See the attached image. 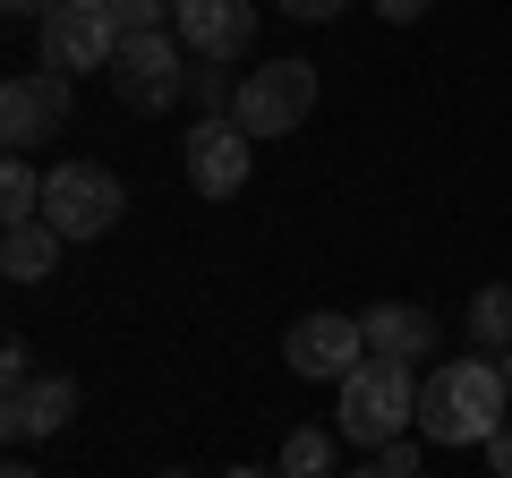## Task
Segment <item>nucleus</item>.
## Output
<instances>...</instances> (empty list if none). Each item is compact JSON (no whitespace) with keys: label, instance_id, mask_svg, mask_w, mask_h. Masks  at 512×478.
Returning <instances> with one entry per match:
<instances>
[{"label":"nucleus","instance_id":"f257e3e1","mask_svg":"<svg viewBox=\"0 0 512 478\" xmlns=\"http://www.w3.org/2000/svg\"><path fill=\"white\" fill-rule=\"evenodd\" d=\"M512 419V393L495 359H444L419 376V436L427 444H487Z\"/></svg>","mask_w":512,"mask_h":478},{"label":"nucleus","instance_id":"f03ea898","mask_svg":"<svg viewBox=\"0 0 512 478\" xmlns=\"http://www.w3.org/2000/svg\"><path fill=\"white\" fill-rule=\"evenodd\" d=\"M333 393H342V410H333V436H342V444L384 453V444H402V427H419V376L393 368V359L350 368Z\"/></svg>","mask_w":512,"mask_h":478},{"label":"nucleus","instance_id":"7ed1b4c3","mask_svg":"<svg viewBox=\"0 0 512 478\" xmlns=\"http://www.w3.org/2000/svg\"><path fill=\"white\" fill-rule=\"evenodd\" d=\"M308 111H316V69H308V60H256V69L239 77L231 120L248 137H291Z\"/></svg>","mask_w":512,"mask_h":478},{"label":"nucleus","instance_id":"20e7f679","mask_svg":"<svg viewBox=\"0 0 512 478\" xmlns=\"http://www.w3.org/2000/svg\"><path fill=\"white\" fill-rule=\"evenodd\" d=\"M120 205H128L120 171H103V163H52V188H43V222H52L60 239H103L111 222H120Z\"/></svg>","mask_w":512,"mask_h":478},{"label":"nucleus","instance_id":"39448f33","mask_svg":"<svg viewBox=\"0 0 512 478\" xmlns=\"http://www.w3.org/2000/svg\"><path fill=\"white\" fill-rule=\"evenodd\" d=\"M111 86H120L128 111H171L188 94V43L180 35H120Z\"/></svg>","mask_w":512,"mask_h":478},{"label":"nucleus","instance_id":"423d86ee","mask_svg":"<svg viewBox=\"0 0 512 478\" xmlns=\"http://www.w3.org/2000/svg\"><path fill=\"white\" fill-rule=\"evenodd\" d=\"M120 60V18H111V0H60L52 18H43V69L77 77V69H111Z\"/></svg>","mask_w":512,"mask_h":478},{"label":"nucleus","instance_id":"0eeeda50","mask_svg":"<svg viewBox=\"0 0 512 478\" xmlns=\"http://www.w3.org/2000/svg\"><path fill=\"white\" fill-rule=\"evenodd\" d=\"M60 120H69V77L60 69H18L0 86V146L9 154H35Z\"/></svg>","mask_w":512,"mask_h":478},{"label":"nucleus","instance_id":"6e6552de","mask_svg":"<svg viewBox=\"0 0 512 478\" xmlns=\"http://www.w3.org/2000/svg\"><path fill=\"white\" fill-rule=\"evenodd\" d=\"M282 359H291L299 376H316V385H342L350 368H367V333H359V316L316 308V316H299V325L282 333Z\"/></svg>","mask_w":512,"mask_h":478},{"label":"nucleus","instance_id":"1a4fd4ad","mask_svg":"<svg viewBox=\"0 0 512 478\" xmlns=\"http://www.w3.org/2000/svg\"><path fill=\"white\" fill-rule=\"evenodd\" d=\"M248 163H256V137L239 120H197L188 129V188L197 197H239L248 188Z\"/></svg>","mask_w":512,"mask_h":478},{"label":"nucleus","instance_id":"9d476101","mask_svg":"<svg viewBox=\"0 0 512 478\" xmlns=\"http://www.w3.org/2000/svg\"><path fill=\"white\" fill-rule=\"evenodd\" d=\"M171 35H180L188 52H205V60H239L256 43V0H180Z\"/></svg>","mask_w":512,"mask_h":478},{"label":"nucleus","instance_id":"9b49d317","mask_svg":"<svg viewBox=\"0 0 512 478\" xmlns=\"http://www.w3.org/2000/svg\"><path fill=\"white\" fill-rule=\"evenodd\" d=\"M69 419H77V385H69V376H26V385H9V410H0V427H9V444L60 436Z\"/></svg>","mask_w":512,"mask_h":478},{"label":"nucleus","instance_id":"f8f14e48","mask_svg":"<svg viewBox=\"0 0 512 478\" xmlns=\"http://www.w3.org/2000/svg\"><path fill=\"white\" fill-rule=\"evenodd\" d=\"M359 333H367V359H393V368H427L436 359V316L427 308H367L359 316Z\"/></svg>","mask_w":512,"mask_h":478},{"label":"nucleus","instance_id":"ddd939ff","mask_svg":"<svg viewBox=\"0 0 512 478\" xmlns=\"http://www.w3.org/2000/svg\"><path fill=\"white\" fill-rule=\"evenodd\" d=\"M60 248H69V239H60L52 222H18V231L0 239V274L9 282H43V274H60Z\"/></svg>","mask_w":512,"mask_h":478},{"label":"nucleus","instance_id":"4468645a","mask_svg":"<svg viewBox=\"0 0 512 478\" xmlns=\"http://www.w3.org/2000/svg\"><path fill=\"white\" fill-rule=\"evenodd\" d=\"M274 470L282 478H342V436H325V427H291Z\"/></svg>","mask_w":512,"mask_h":478},{"label":"nucleus","instance_id":"2eb2a0df","mask_svg":"<svg viewBox=\"0 0 512 478\" xmlns=\"http://www.w3.org/2000/svg\"><path fill=\"white\" fill-rule=\"evenodd\" d=\"M470 342L478 359H512V282H487L470 299Z\"/></svg>","mask_w":512,"mask_h":478},{"label":"nucleus","instance_id":"dca6fc26","mask_svg":"<svg viewBox=\"0 0 512 478\" xmlns=\"http://www.w3.org/2000/svg\"><path fill=\"white\" fill-rule=\"evenodd\" d=\"M43 171L26 163V154H9V171H0V222H9V231H18V222H43Z\"/></svg>","mask_w":512,"mask_h":478},{"label":"nucleus","instance_id":"f3484780","mask_svg":"<svg viewBox=\"0 0 512 478\" xmlns=\"http://www.w3.org/2000/svg\"><path fill=\"white\" fill-rule=\"evenodd\" d=\"M111 18H120V35H171L180 0H111Z\"/></svg>","mask_w":512,"mask_h":478},{"label":"nucleus","instance_id":"a211bd4d","mask_svg":"<svg viewBox=\"0 0 512 478\" xmlns=\"http://www.w3.org/2000/svg\"><path fill=\"white\" fill-rule=\"evenodd\" d=\"M188 94L205 103V120H231V103H239V77H231V69H188Z\"/></svg>","mask_w":512,"mask_h":478},{"label":"nucleus","instance_id":"6ab92c4d","mask_svg":"<svg viewBox=\"0 0 512 478\" xmlns=\"http://www.w3.org/2000/svg\"><path fill=\"white\" fill-rule=\"evenodd\" d=\"M0 376H9V385H26V376H35V350H26V342H0Z\"/></svg>","mask_w":512,"mask_h":478},{"label":"nucleus","instance_id":"aec40b11","mask_svg":"<svg viewBox=\"0 0 512 478\" xmlns=\"http://www.w3.org/2000/svg\"><path fill=\"white\" fill-rule=\"evenodd\" d=\"M282 18H299V26H316V18H333V9H342V0H274Z\"/></svg>","mask_w":512,"mask_h":478},{"label":"nucleus","instance_id":"412c9836","mask_svg":"<svg viewBox=\"0 0 512 478\" xmlns=\"http://www.w3.org/2000/svg\"><path fill=\"white\" fill-rule=\"evenodd\" d=\"M487 470H495V478H512V419L487 436Z\"/></svg>","mask_w":512,"mask_h":478},{"label":"nucleus","instance_id":"4be33fe9","mask_svg":"<svg viewBox=\"0 0 512 478\" xmlns=\"http://www.w3.org/2000/svg\"><path fill=\"white\" fill-rule=\"evenodd\" d=\"M376 18L384 26H410V18H427V0H376Z\"/></svg>","mask_w":512,"mask_h":478},{"label":"nucleus","instance_id":"5701e85b","mask_svg":"<svg viewBox=\"0 0 512 478\" xmlns=\"http://www.w3.org/2000/svg\"><path fill=\"white\" fill-rule=\"evenodd\" d=\"M376 461H384V470H393V478H419V453H410V444H384Z\"/></svg>","mask_w":512,"mask_h":478},{"label":"nucleus","instance_id":"b1692460","mask_svg":"<svg viewBox=\"0 0 512 478\" xmlns=\"http://www.w3.org/2000/svg\"><path fill=\"white\" fill-rule=\"evenodd\" d=\"M0 9H9V18H52L60 0H0Z\"/></svg>","mask_w":512,"mask_h":478},{"label":"nucleus","instance_id":"393cba45","mask_svg":"<svg viewBox=\"0 0 512 478\" xmlns=\"http://www.w3.org/2000/svg\"><path fill=\"white\" fill-rule=\"evenodd\" d=\"M342 478H393V470H384V461H367V470H342Z\"/></svg>","mask_w":512,"mask_h":478},{"label":"nucleus","instance_id":"a878e982","mask_svg":"<svg viewBox=\"0 0 512 478\" xmlns=\"http://www.w3.org/2000/svg\"><path fill=\"white\" fill-rule=\"evenodd\" d=\"M222 478H282V470H222Z\"/></svg>","mask_w":512,"mask_h":478},{"label":"nucleus","instance_id":"bb28decb","mask_svg":"<svg viewBox=\"0 0 512 478\" xmlns=\"http://www.w3.org/2000/svg\"><path fill=\"white\" fill-rule=\"evenodd\" d=\"M0 478H35V470H26V461H9V470H0Z\"/></svg>","mask_w":512,"mask_h":478},{"label":"nucleus","instance_id":"cd10ccee","mask_svg":"<svg viewBox=\"0 0 512 478\" xmlns=\"http://www.w3.org/2000/svg\"><path fill=\"white\" fill-rule=\"evenodd\" d=\"M495 368H504V393H512V359H495Z\"/></svg>","mask_w":512,"mask_h":478}]
</instances>
